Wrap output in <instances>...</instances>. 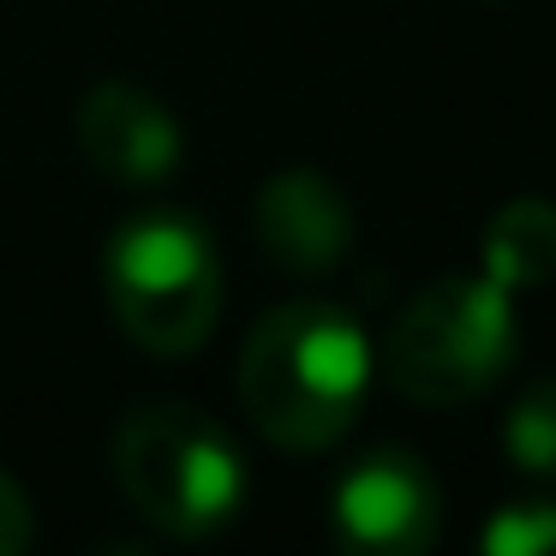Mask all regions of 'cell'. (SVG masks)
Segmentation results:
<instances>
[{
  "mask_svg": "<svg viewBox=\"0 0 556 556\" xmlns=\"http://www.w3.org/2000/svg\"><path fill=\"white\" fill-rule=\"evenodd\" d=\"M371 371V341L341 305L288 300L240 348V407L276 448L317 455L353 431Z\"/></svg>",
  "mask_w": 556,
  "mask_h": 556,
  "instance_id": "obj_1",
  "label": "cell"
},
{
  "mask_svg": "<svg viewBox=\"0 0 556 556\" xmlns=\"http://www.w3.org/2000/svg\"><path fill=\"white\" fill-rule=\"evenodd\" d=\"M126 503L168 539H210L245 503V455L192 401H138L114 431Z\"/></svg>",
  "mask_w": 556,
  "mask_h": 556,
  "instance_id": "obj_2",
  "label": "cell"
},
{
  "mask_svg": "<svg viewBox=\"0 0 556 556\" xmlns=\"http://www.w3.org/2000/svg\"><path fill=\"white\" fill-rule=\"evenodd\" d=\"M520 353L515 293L503 281L443 276L389 324L383 377L419 407H460L484 395Z\"/></svg>",
  "mask_w": 556,
  "mask_h": 556,
  "instance_id": "obj_3",
  "label": "cell"
},
{
  "mask_svg": "<svg viewBox=\"0 0 556 556\" xmlns=\"http://www.w3.org/2000/svg\"><path fill=\"white\" fill-rule=\"evenodd\" d=\"M109 312L144 353H192L222 312L216 240L186 210H144L121 222L102 252Z\"/></svg>",
  "mask_w": 556,
  "mask_h": 556,
  "instance_id": "obj_4",
  "label": "cell"
},
{
  "mask_svg": "<svg viewBox=\"0 0 556 556\" xmlns=\"http://www.w3.org/2000/svg\"><path fill=\"white\" fill-rule=\"evenodd\" d=\"M329 527L348 551L371 556H419L437 544L443 527V491L431 467L407 448H371L336 479Z\"/></svg>",
  "mask_w": 556,
  "mask_h": 556,
  "instance_id": "obj_5",
  "label": "cell"
},
{
  "mask_svg": "<svg viewBox=\"0 0 556 556\" xmlns=\"http://www.w3.org/2000/svg\"><path fill=\"white\" fill-rule=\"evenodd\" d=\"M78 150L114 186H162L186 162V132L168 102L132 78H102L78 102Z\"/></svg>",
  "mask_w": 556,
  "mask_h": 556,
  "instance_id": "obj_6",
  "label": "cell"
},
{
  "mask_svg": "<svg viewBox=\"0 0 556 556\" xmlns=\"http://www.w3.org/2000/svg\"><path fill=\"white\" fill-rule=\"evenodd\" d=\"M252 228L281 276H336L353 252V204L324 168H281L257 186Z\"/></svg>",
  "mask_w": 556,
  "mask_h": 556,
  "instance_id": "obj_7",
  "label": "cell"
},
{
  "mask_svg": "<svg viewBox=\"0 0 556 556\" xmlns=\"http://www.w3.org/2000/svg\"><path fill=\"white\" fill-rule=\"evenodd\" d=\"M479 269L491 281H503L508 293L556 281V204L515 198V204L496 210L479 240Z\"/></svg>",
  "mask_w": 556,
  "mask_h": 556,
  "instance_id": "obj_8",
  "label": "cell"
},
{
  "mask_svg": "<svg viewBox=\"0 0 556 556\" xmlns=\"http://www.w3.org/2000/svg\"><path fill=\"white\" fill-rule=\"evenodd\" d=\"M503 448L520 472L556 479V377H539L515 395V407L503 419Z\"/></svg>",
  "mask_w": 556,
  "mask_h": 556,
  "instance_id": "obj_9",
  "label": "cell"
},
{
  "mask_svg": "<svg viewBox=\"0 0 556 556\" xmlns=\"http://www.w3.org/2000/svg\"><path fill=\"white\" fill-rule=\"evenodd\" d=\"M491 556H556V503H503L484 520Z\"/></svg>",
  "mask_w": 556,
  "mask_h": 556,
  "instance_id": "obj_10",
  "label": "cell"
},
{
  "mask_svg": "<svg viewBox=\"0 0 556 556\" xmlns=\"http://www.w3.org/2000/svg\"><path fill=\"white\" fill-rule=\"evenodd\" d=\"M37 539V515H30V496L13 472H0V556H18L30 551Z\"/></svg>",
  "mask_w": 556,
  "mask_h": 556,
  "instance_id": "obj_11",
  "label": "cell"
}]
</instances>
